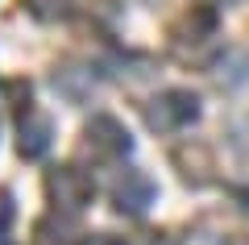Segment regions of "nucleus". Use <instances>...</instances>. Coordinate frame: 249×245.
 I'll list each match as a JSON object with an SVG mask.
<instances>
[{"instance_id": "nucleus-1", "label": "nucleus", "mask_w": 249, "mask_h": 245, "mask_svg": "<svg viewBox=\"0 0 249 245\" xmlns=\"http://www.w3.org/2000/svg\"><path fill=\"white\" fill-rule=\"evenodd\" d=\"M199 121V96L196 92H183V88H170L158 92V96L145 104V125L154 133H178L187 125Z\"/></svg>"}, {"instance_id": "nucleus-2", "label": "nucleus", "mask_w": 249, "mask_h": 245, "mask_svg": "<svg viewBox=\"0 0 249 245\" xmlns=\"http://www.w3.org/2000/svg\"><path fill=\"white\" fill-rule=\"evenodd\" d=\"M46 195H50L54 212L75 216V212H83V208L91 204L96 187H91V179L83 175L79 167H54L50 175H46Z\"/></svg>"}, {"instance_id": "nucleus-3", "label": "nucleus", "mask_w": 249, "mask_h": 245, "mask_svg": "<svg viewBox=\"0 0 249 245\" xmlns=\"http://www.w3.org/2000/svg\"><path fill=\"white\" fill-rule=\"evenodd\" d=\"M83 158H96V162H104V158H124L133 154V137H129V129H124L116 116L100 113L91 116V125L83 129Z\"/></svg>"}, {"instance_id": "nucleus-4", "label": "nucleus", "mask_w": 249, "mask_h": 245, "mask_svg": "<svg viewBox=\"0 0 249 245\" xmlns=\"http://www.w3.org/2000/svg\"><path fill=\"white\" fill-rule=\"evenodd\" d=\"M154 195H158V187H154V179L145 175V170H124L112 183V204L121 212H129V216H142L154 204Z\"/></svg>"}, {"instance_id": "nucleus-5", "label": "nucleus", "mask_w": 249, "mask_h": 245, "mask_svg": "<svg viewBox=\"0 0 249 245\" xmlns=\"http://www.w3.org/2000/svg\"><path fill=\"white\" fill-rule=\"evenodd\" d=\"M54 141V121L46 113H37V108H25V116H21V158H42L46 150H50Z\"/></svg>"}, {"instance_id": "nucleus-6", "label": "nucleus", "mask_w": 249, "mask_h": 245, "mask_svg": "<svg viewBox=\"0 0 249 245\" xmlns=\"http://www.w3.org/2000/svg\"><path fill=\"white\" fill-rule=\"evenodd\" d=\"M54 88L67 100H83L96 88V75H91V67H83V62H62V67L54 71Z\"/></svg>"}, {"instance_id": "nucleus-7", "label": "nucleus", "mask_w": 249, "mask_h": 245, "mask_svg": "<svg viewBox=\"0 0 249 245\" xmlns=\"http://www.w3.org/2000/svg\"><path fill=\"white\" fill-rule=\"evenodd\" d=\"M178 245H249V237H241L237 228L216 225V220H199V225H191L183 233Z\"/></svg>"}, {"instance_id": "nucleus-8", "label": "nucleus", "mask_w": 249, "mask_h": 245, "mask_svg": "<svg viewBox=\"0 0 249 245\" xmlns=\"http://www.w3.org/2000/svg\"><path fill=\"white\" fill-rule=\"evenodd\" d=\"M25 9L37 21H62V17H71L75 0H25Z\"/></svg>"}, {"instance_id": "nucleus-9", "label": "nucleus", "mask_w": 249, "mask_h": 245, "mask_svg": "<svg viewBox=\"0 0 249 245\" xmlns=\"http://www.w3.org/2000/svg\"><path fill=\"white\" fill-rule=\"evenodd\" d=\"M83 245H154V237H145V233H137V237H108V233H100V237H88Z\"/></svg>"}, {"instance_id": "nucleus-10", "label": "nucleus", "mask_w": 249, "mask_h": 245, "mask_svg": "<svg viewBox=\"0 0 249 245\" xmlns=\"http://www.w3.org/2000/svg\"><path fill=\"white\" fill-rule=\"evenodd\" d=\"M9 220H13V200H9V191H0V245H4V228H9Z\"/></svg>"}]
</instances>
